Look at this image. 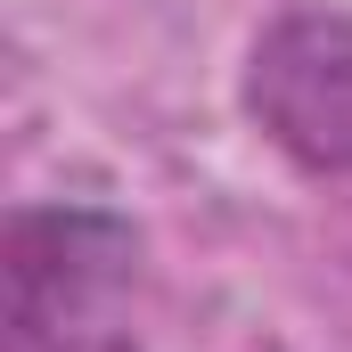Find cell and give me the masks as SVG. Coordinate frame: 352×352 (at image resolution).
<instances>
[{"instance_id":"7a4b0ae2","label":"cell","mask_w":352,"mask_h":352,"mask_svg":"<svg viewBox=\"0 0 352 352\" xmlns=\"http://www.w3.org/2000/svg\"><path fill=\"white\" fill-rule=\"evenodd\" d=\"M246 115L303 173H352V16H278L246 58Z\"/></svg>"},{"instance_id":"6da1fadb","label":"cell","mask_w":352,"mask_h":352,"mask_svg":"<svg viewBox=\"0 0 352 352\" xmlns=\"http://www.w3.org/2000/svg\"><path fill=\"white\" fill-rule=\"evenodd\" d=\"M140 230L115 205H16L0 230V352H140Z\"/></svg>"}]
</instances>
